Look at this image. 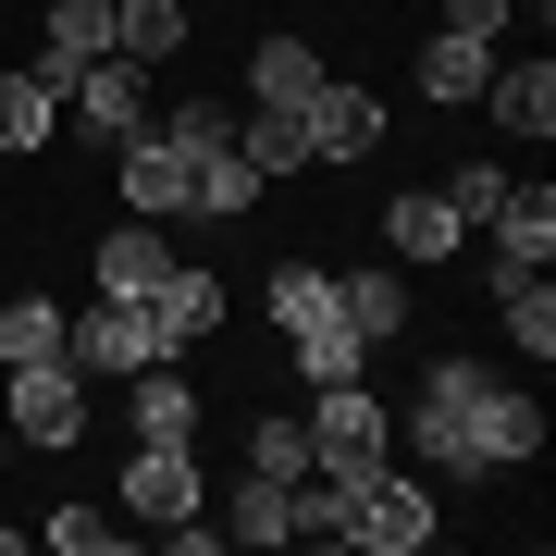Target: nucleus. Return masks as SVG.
Segmentation results:
<instances>
[{
    "label": "nucleus",
    "mask_w": 556,
    "mask_h": 556,
    "mask_svg": "<svg viewBox=\"0 0 556 556\" xmlns=\"http://www.w3.org/2000/svg\"><path fill=\"white\" fill-rule=\"evenodd\" d=\"M396 433L420 457V482H495V470H519L544 445V408L519 383H495L482 358H420V408Z\"/></svg>",
    "instance_id": "1"
},
{
    "label": "nucleus",
    "mask_w": 556,
    "mask_h": 556,
    "mask_svg": "<svg viewBox=\"0 0 556 556\" xmlns=\"http://www.w3.org/2000/svg\"><path fill=\"white\" fill-rule=\"evenodd\" d=\"M273 321H285L298 383H358L371 371V346H358V321H346V298H334L321 260H273Z\"/></svg>",
    "instance_id": "2"
},
{
    "label": "nucleus",
    "mask_w": 556,
    "mask_h": 556,
    "mask_svg": "<svg viewBox=\"0 0 556 556\" xmlns=\"http://www.w3.org/2000/svg\"><path fill=\"white\" fill-rule=\"evenodd\" d=\"M383 457H396V408L371 396V371L358 383H309V470L358 482V470H383Z\"/></svg>",
    "instance_id": "3"
},
{
    "label": "nucleus",
    "mask_w": 556,
    "mask_h": 556,
    "mask_svg": "<svg viewBox=\"0 0 556 556\" xmlns=\"http://www.w3.org/2000/svg\"><path fill=\"white\" fill-rule=\"evenodd\" d=\"M334 544H358V556H420V544H433V482L396 470V457H383V470H358Z\"/></svg>",
    "instance_id": "4"
},
{
    "label": "nucleus",
    "mask_w": 556,
    "mask_h": 556,
    "mask_svg": "<svg viewBox=\"0 0 556 556\" xmlns=\"http://www.w3.org/2000/svg\"><path fill=\"white\" fill-rule=\"evenodd\" d=\"M62 358H75L87 383H137L149 358H174V346H161L149 298H100V309H62Z\"/></svg>",
    "instance_id": "5"
},
{
    "label": "nucleus",
    "mask_w": 556,
    "mask_h": 556,
    "mask_svg": "<svg viewBox=\"0 0 556 556\" xmlns=\"http://www.w3.org/2000/svg\"><path fill=\"white\" fill-rule=\"evenodd\" d=\"M75 433H87V371H75V358H25V371H13V445L62 457Z\"/></svg>",
    "instance_id": "6"
},
{
    "label": "nucleus",
    "mask_w": 556,
    "mask_h": 556,
    "mask_svg": "<svg viewBox=\"0 0 556 556\" xmlns=\"http://www.w3.org/2000/svg\"><path fill=\"white\" fill-rule=\"evenodd\" d=\"M62 112H75V124H87V137H100V149H124V137H137V124H149V62L100 50V62H87L75 87H62Z\"/></svg>",
    "instance_id": "7"
},
{
    "label": "nucleus",
    "mask_w": 556,
    "mask_h": 556,
    "mask_svg": "<svg viewBox=\"0 0 556 556\" xmlns=\"http://www.w3.org/2000/svg\"><path fill=\"white\" fill-rule=\"evenodd\" d=\"M186 174H199V161L161 137V124H137V137L112 149V186H124V211H137V223H186Z\"/></svg>",
    "instance_id": "8"
},
{
    "label": "nucleus",
    "mask_w": 556,
    "mask_h": 556,
    "mask_svg": "<svg viewBox=\"0 0 556 556\" xmlns=\"http://www.w3.org/2000/svg\"><path fill=\"white\" fill-rule=\"evenodd\" d=\"M298 124H309V161H371L383 137H396V124H383V100H371V87H334V75H321V100H309Z\"/></svg>",
    "instance_id": "9"
},
{
    "label": "nucleus",
    "mask_w": 556,
    "mask_h": 556,
    "mask_svg": "<svg viewBox=\"0 0 556 556\" xmlns=\"http://www.w3.org/2000/svg\"><path fill=\"white\" fill-rule=\"evenodd\" d=\"M199 507V445H124V519H186Z\"/></svg>",
    "instance_id": "10"
},
{
    "label": "nucleus",
    "mask_w": 556,
    "mask_h": 556,
    "mask_svg": "<svg viewBox=\"0 0 556 556\" xmlns=\"http://www.w3.org/2000/svg\"><path fill=\"white\" fill-rule=\"evenodd\" d=\"M100 50H112V0H50V13H38V62H25V75L75 87Z\"/></svg>",
    "instance_id": "11"
},
{
    "label": "nucleus",
    "mask_w": 556,
    "mask_h": 556,
    "mask_svg": "<svg viewBox=\"0 0 556 556\" xmlns=\"http://www.w3.org/2000/svg\"><path fill=\"white\" fill-rule=\"evenodd\" d=\"M149 321H161V346H211L223 334V273H199V260H174V273H161V298H149Z\"/></svg>",
    "instance_id": "12"
},
{
    "label": "nucleus",
    "mask_w": 556,
    "mask_h": 556,
    "mask_svg": "<svg viewBox=\"0 0 556 556\" xmlns=\"http://www.w3.org/2000/svg\"><path fill=\"white\" fill-rule=\"evenodd\" d=\"M495 321H507V346H532V371L556 358V285H544V260H495Z\"/></svg>",
    "instance_id": "13"
},
{
    "label": "nucleus",
    "mask_w": 556,
    "mask_h": 556,
    "mask_svg": "<svg viewBox=\"0 0 556 556\" xmlns=\"http://www.w3.org/2000/svg\"><path fill=\"white\" fill-rule=\"evenodd\" d=\"M161 273H174V236L124 211L112 236H100V298H161Z\"/></svg>",
    "instance_id": "14"
},
{
    "label": "nucleus",
    "mask_w": 556,
    "mask_h": 556,
    "mask_svg": "<svg viewBox=\"0 0 556 556\" xmlns=\"http://www.w3.org/2000/svg\"><path fill=\"white\" fill-rule=\"evenodd\" d=\"M482 112L507 124V137H556V62L532 50V62H495L482 75Z\"/></svg>",
    "instance_id": "15"
},
{
    "label": "nucleus",
    "mask_w": 556,
    "mask_h": 556,
    "mask_svg": "<svg viewBox=\"0 0 556 556\" xmlns=\"http://www.w3.org/2000/svg\"><path fill=\"white\" fill-rule=\"evenodd\" d=\"M334 298H346V321H358V346H396V334H408V260L334 273Z\"/></svg>",
    "instance_id": "16"
},
{
    "label": "nucleus",
    "mask_w": 556,
    "mask_h": 556,
    "mask_svg": "<svg viewBox=\"0 0 556 556\" xmlns=\"http://www.w3.org/2000/svg\"><path fill=\"white\" fill-rule=\"evenodd\" d=\"M199 383H186L174 371V358H149V371H137V445H199Z\"/></svg>",
    "instance_id": "17"
},
{
    "label": "nucleus",
    "mask_w": 556,
    "mask_h": 556,
    "mask_svg": "<svg viewBox=\"0 0 556 556\" xmlns=\"http://www.w3.org/2000/svg\"><path fill=\"white\" fill-rule=\"evenodd\" d=\"M248 100H260V112H309V100H321V50H309V38H260V50H248Z\"/></svg>",
    "instance_id": "18"
},
{
    "label": "nucleus",
    "mask_w": 556,
    "mask_h": 556,
    "mask_svg": "<svg viewBox=\"0 0 556 556\" xmlns=\"http://www.w3.org/2000/svg\"><path fill=\"white\" fill-rule=\"evenodd\" d=\"M482 223H495V260H556V186H544V174H532V186L507 174V199L482 211Z\"/></svg>",
    "instance_id": "19"
},
{
    "label": "nucleus",
    "mask_w": 556,
    "mask_h": 556,
    "mask_svg": "<svg viewBox=\"0 0 556 556\" xmlns=\"http://www.w3.org/2000/svg\"><path fill=\"white\" fill-rule=\"evenodd\" d=\"M236 161H248L260 186L309 174V124H298V112H260V100H248V112H236Z\"/></svg>",
    "instance_id": "20"
},
{
    "label": "nucleus",
    "mask_w": 556,
    "mask_h": 556,
    "mask_svg": "<svg viewBox=\"0 0 556 556\" xmlns=\"http://www.w3.org/2000/svg\"><path fill=\"white\" fill-rule=\"evenodd\" d=\"M457 236H470V223L445 211V186H408V199L383 211V248H396V260H445Z\"/></svg>",
    "instance_id": "21"
},
{
    "label": "nucleus",
    "mask_w": 556,
    "mask_h": 556,
    "mask_svg": "<svg viewBox=\"0 0 556 556\" xmlns=\"http://www.w3.org/2000/svg\"><path fill=\"white\" fill-rule=\"evenodd\" d=\"M482 75H495V38H457V25L420 38V87L433 100H482Z\"/></svg>",
    "instance_id": "22"
},
{
    "label": "nucleus",
    "mask_w": 556,
    "mask_h": 556,
    "mask_svg": "<svg viewBox=\"0 0 556 556\" xmlns=\"http://www.w3.org/2000/svg\"><path fill=\"white\" fill-rule=\"evenodd\" d=\"M112 50L124 62H174L186 50V0H112Z\"/></svg>",
    "instance_id": "23"
},
{
    "label": "nucleus",
    "mask_w": 556,
    "mask_h": 556,
    "mask_svg": "<svg viewBox=\"0 0 556 556\" xmlns=\"http://www.w3.org/2000/svg\"><path fill=\"white\" fill-rule=\"evenodd\" d=\"M50 124H62V87H50V75H0V161L38 149Z\"/></svg>",
    "instance_id": "24"
},
{
    "label": "nucleus",
    "mask_w": 556,
    "mask_h": 556,
    "mask_svg": "<svg viewBox=\"0 0 556 556\" xmlns=\"http://www.w3.org/2000/svg\"><path fill=\"white\" fill-rule=\"evenodd\" d=\"M285 495H298V482H236V507H223V519H236V544H298V507H285Z\"/></svg>",
    "instance_id": "25"
},
{
    "label": "nucleus",
    "mask_w": 556,
    "mask_h": 556,
    "mask_svg": "<svg viewBox=\"0 0 556 556\" xmlns=\"http://www.w3.org/2000/svg\"><path fill=\"white\" fill-rule=\"evenodd\" d=\"M25 358H62V309L50 298H13V309H0V371H25Z\"/></svg>",
    "instance_id": "26"
},
{
    "label": "nucleus",
    "mask_w": 556,
    "mask_h": 556,
    "mask_svg": "<svg viewBox=\"0 0 556 556\" xmlns=\"http://www.w3.org/2000/svg\"><path fill=\"white\" fill-rule=\"evenodd\" d=\"M248 470L260 482H298L309 470V420H248Z\"/></svg>",
    "instance_id": "27"
},
{
    "label": "nucleus",
    "mask_w": 556,
    "mask_h": 556,
    "mask_svg": "<svg viewBox=\"0 0 556 556\" xmlns=\"http://www.w3.org/2000/svg\"><path fill=\"white\" fill-rule=\"evenodd\" d=\"M161 137H174L186 161H211L223 137H236V112H223V100H186V112H161Z\"/></svg>",
    "instance_id": "28"
},
{
    "label": "nucleus",
    "mask_w": 556,
    "mask_h": 556,
    "mask_svg": "<svg viewBox=\"0 0 556 556\" xmlns=\"http://www.w3.org/2000/svg\"><path fill=\"white\" fill-rule=\"evenodd\" d=\"M50 544H62V556H124V519H100V507H50Z\"/></svg>",
    "instance_id": "29"
},
{
    "label": "nucleus",
    "mask_w": 556,
    "mask_h": 556,
    "mask_svg": "<svg viewBox=\"0 0 556 556\" xmlns=\"http://www.w3.org/2000/svg\"><path fill=\"white\" fill-rule=\"evenodd\" d=\"M495 199H507V174H495V161H457V174H445V211H457V223H482Z\"/></svg>",
    "instance_id": "30"
},
{
    "label": "nucleus",
    "mask_w": 556,
    "mask_h": 556,
    "mask_svg": "<svg viewBox=\"0 0 556 556\" xmlns=\"http://www.w3.org/2000/svg\"><path fill=\"white\" fill-rule=\"evenodd\" d=\"M445 25H457V38H507L519 13H507V0H445Z\"/></svg>",
    "instance_id": "31"
},
{
    "label": "nucleus",
    "mask_w": 556,
    "mask_h": 556,
    "mask_svg": "<svg viewBox=\"0 0 556 556\" xmlns=\"http://www.w3.org/2000/svg\"><path fill=\"white\" fill-rule=\"evenodd\" d=\"M507 13H544V0H507Z\"/></svg>",
    "instance_id": "32"
},
{
    "label": "nucleus",
    "mask_w": 556,
    "mask_h": 556,
    "mask_svg": "<svg viewBox=\"0 0 556 556\" xmlns=\"http://www.w3.org/2000/svg\"><path fill=\"white\" fill-rule=\"evenodd\" d=\"M0 457H13V433H0Z\"/></svg>",
    "instance_id": "33"
}]
</instances>
